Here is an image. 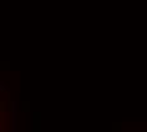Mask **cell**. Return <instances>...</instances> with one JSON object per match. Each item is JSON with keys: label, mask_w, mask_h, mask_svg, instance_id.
Instances as JSON below:
<instances>
[{"label": "cell", "mask_w": 147, "mask_h": 132, "mask_svg": "<svg viewBox=\"0 0 147 132\" xmlns=\"http://www.w3.org/2000/svg\"><path fill=\"white\" fill-rule=\"evenodd\" d=\"M0 128H1V127H0Z\"/></svg>", "instance_id": "1"}]
</instances>
